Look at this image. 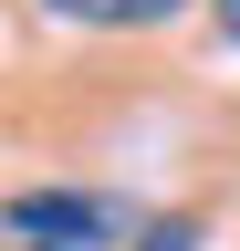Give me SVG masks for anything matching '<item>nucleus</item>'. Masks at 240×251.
<instances>
[{
  "instance_id": "nucleus-5",
  "label": "nucleus",
  "mask_w": 240,
  "mask_h": 251,
  "mask_svg": "<svg viewBox=\"0 0 240 251\" xmlns=\"http://www.w3.org/2000/svg\"><path fill=\"white\" fill-rule=\"evenodd\" d=\"M11 251H42V241H11Z\"/></svg>"
},
{
  "instance_id": "nucleus-4",
  "label": "nucleus",
  "mask_w": 240,
  "mask_h": 251,
  "mask_svg": "<svg viewBox=\"0 0 240 251\" xmlns=\"http://www.w3.org/2000/svg\"><path fill=\"white\" fill-rule=\"evenodd\" d=\"M209 11H219V42H240V0H209Z\"/></svg>"
},
{
  "instance_id": "nucleus-1",
  "label": "nucleus",
  "mask_w": 240,
  "mask_h": 251,
  "mask_svg": "<svg viewBox=\"0 0 240 251\" xmlns=\"http://www.w3.org/2000/svg\"><path fill=\"white\" fill-rule=\"evenodd\" d=\"M11 241H42V251H84V241H115L126 209L94 199V188H11Z\"/></svg>"
},
{
  "instance_id": "nucleus-3",
  "label": "nucleus",
  "mask_w": 240,
  "mask_h": 251,
  "mask_svg": "<svg viewBox=\"0 0 240 251\" xmlns=\"http://www.w3.org/2000/svg\"><path fill=\"white\" fill-rule=\"evenodd\" d=\"M136 251H198V220H177V209H167V220H146Z\"/></svg>"
},
{
  "instance_id": "nucleus-2",
  "label": "nucleus",
  "mask_w": 240,
  "mask_h": 251,
  "mask_svg": "<svg viewBox=\"0 0 240 251\" xmlns=\"http://www.w3.org/2000/svg\"><path fill=\"white\" fill-rule=\"evenodd\" d=\"M52 21H84V31H157V21H177L188 0H42Z\"/></svg>"
}]
</instances>
